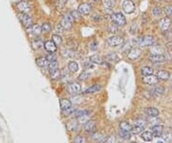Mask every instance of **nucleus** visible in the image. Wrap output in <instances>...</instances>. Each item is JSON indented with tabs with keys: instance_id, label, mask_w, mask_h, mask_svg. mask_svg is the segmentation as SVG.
Wrapping results in <instances>:
<instances>
[{
	"instance_id": "nucleus-34",
	"label": "nucleus",
	"mask_w": 172,
	"mask_h": 143,
	"mask_svg": "<svg viewBox=\"0 0 172 143\" xmlns=\"http://www.w3.org/2000/svg\"><path fill=\"white\" fill-rule=\"evenodd\" d=\"M104 5L106 8L112 9L116 5V0H104Z\"/></svg>"
},
{
	"instance_id": "nucleus-26",
	"label": "nucleus",
	"mask_w": 172,
	"mask_h": 143,
	"mask_svg": "<svg viewBox=\"0 0 172 143\" xmlns=\"http://www.w3.org/2000/svg\"><path fill=\"white\" fill-rule=\"evenodd\" d=\"M90 61H91V63L96 64H102V63H103V60L101 59V56H99V55L91 56V57H90Z\"/></svg>"
},
{
	"instance_id": "nucleus-32",
	"label": "nucleus",
	"mask_w": 172,
	"mask_h": 143,
	"mask_svg": "<svg viewBox=\"0 0 172 143\" xmlns=\"http://www.w3.org/2000/svg\"><path fill=\"white\" fill-rule=\"evenodd\" d=\"M52 40H53V42H54L56 45H59V44H61V42H62V38L60 37V35L56 34V35L53 36Z\"/></svg>"
},
{
	"instance_id": "nucleus-47",
	"label": "nucleus",
	"mask_w": 172,
	"mask_h": 143,
	"mask_svg": "<svg viewBox=\"0 0 172 143\" xmlns=\"http://www.w3.org/2000/svg\"><path fill=\"white\" fill-rule=\"evenodd\" d=\"M62 32H63V28L61 27V25H58L57 26V33H58V35L61 34Z\"/></svg>"
},
{
	"instance_id": "nucleus-17",
	"label": "nucleus",
	"mask_w": 172,
	"mask_h": 143,
	"mask_svg": "<svg viewBox=\"0 0 172 143\" xmlns=\"http://www.w3.org/2000/svg\"><path fill=\"white\" fill-rule=\"evenodd\" d=\"M149 60L152 63H164L165 61V57L162 54H153L149 57Z\"/></svg>"
},
{
	"instance_id": "nucleus-31",
	"label": "nucleus",
	"mask_w": 172,
	"mask_h": 143,
	"mask_svg": "<svg viewBox=\"0 0 172 143\" xmlns=\"http://www.w3.org/2000/svg\"><path fill=\"white\" fill-rule=\"evenodd\" d=\"M120 128H121V130L126 131V132H130V131H131V126H130V124L128 123V122H125V121H123V122H121V123L120 124Z\"/></svg>"
},
{
	"instance_id": "nucleus-4",
	"label": "nucleus",
	"mask_w": 172,
	"mask_h": 143,
	"mask_svg": "<svg viewBox=\"0 0 172 143\" xmlns=\"http://www.w3.org/2000/svg\"><path fill=\"white\" fill-rule=\"evenodd\" d=\"M112 20L118 26H124L126 24V18L121 13H114L112 14Z\"/></svg>"
},
{
	"instance_id": "nucleus-50",
	"label": "nucleus",
	"mask_w": 172,
	"mask_h": 143,
	"mask_svg": "<svg viewBox=\"0 0 172 143\" xmlns=\"http://www.w3.org/2000/svg\"><path fill=\"white\" fill-rule=\"evenodd\" d=\"M159 1H168V0H159Z\"/></svg>"
},
{
	"instance_id": "nucleus-35",
	"label": "nucleus",
	"mask_w": 172,
	"mask_h": 143,
	"mask_svg": "<svg viewBox=\"0 0 172 143\" xmlns=\"http://www.w3.org/2000/svg\"><path fill=\"white\" fill-rule=\"evenodd\" d=\"M49 69H50V72L53 70H55V69H57V68H58V63L57 61V60L56 61H51V63H49Z\"/></svg>"
},
{
	"instance_id": "nucleus-36",
	"label": "nucleus",
	"mask_w": 172,
	"mask_h": 143,
	"mask_svg": "<svg viewBox=\"0 0 172 143\" xmlns=\"http://www.w3.org/2000/svg\"><path fill=\"white\" fill-rule=\"evenodd\" d=\"M106 59L109 61H116L119 60L118 56L116 55V53H110L109 55L106 56Z\"/></svg>"
},
{
	"instance_id": "nucleus-48",
	"label": "nucleus",
	"mask_w": 172,
	"mask_h": 143,
	"mask_svg": "<svg viewBox=\"0 0 172 143\" xmlns=\"http://www.w3.org/2000/svg\"><path fill=\"white\" fill-rule=\"evenodd\" d=\"M110 32H112V33H115V32H117V29H116V27L115 26H111L110 27Z\"/></svg>"
},
{
	"instance_id": "nucleus-6",
	"label": "nucleus",
	"mask_w": 172,
	"mask_h": 143,
	"mask_svg": "<svg viewBox=\"0 0 172 143\" xmlns=\"http://www.w3.org/2000/svg\"><path fill=\"white\" fill-rule=\"evenodd\" d=\"M155 42V39L153 38L151 36H146V37H143V38L140 39L139 40V44L140 46H143V47H147V46H151L154 44Z\"/></svg>"
},
{
	"instance_id": "nucleus-38",
	"label": "nucleus",
	"mask_w": 172,
	"mask_h": 143,
	"mask_svg": "<svg viewBox=\"0 0 172 143\" xmlns=\"http://www.w3.org/2000/svg\"><path fill=\"white\" fill-rule=\"evenodd\" d=\"M41 31L42 33H49L50 31H51V25H50L49 23H43V25L41 26Z\"/></svg>"
},
{
	"instance_id": "nucleus-7",
	"label": "nucleus",
	"mask_w": 172,
	"mask_h": 143,
	"mask_svg": "<svg viewBox=\"0 0 172 143\" xmlns=\"http://www.w3.org/2000/svg\"><path fill=\"white\" fill-rule=\"evenodd\" d=\"M123 9L126 14H132L135 11V4L132 0H124L123 3Z\"/></svg>"
},
{
	"instance_id": "nucleus-2",
	"label": "nucleus",
	"mask_w": 172,
	"mask_h": 143,
	"mask_svg": "<svg viewBox=\"0 0 172 143\" xmlns=\"http://www.w3.org/2000/svg\"><path fill=\"white\" fill-rule=\"evenodd\" d=\"M74 21H75V18L73 15H72V14H67L63 18H62L60 25L64 30H70L71 28L73 27Z\"/></svg>"
},
{
	"instance_id": "nucleus-10",
	"label": "nucleus",
	"mask_w": 172,
	"mask_h": 143,
	"mask_svg": "<svg viewBox=\"0 0 172 143\" xmlns=\"http://www.w3.org/2000/svg\"><path fill=\"white\" fill-rule=\"evenodd\" d=\"M171 25V20L169 17H164L162 18L159 22V27L161 28V30L162 31H167L169 29V27Z\"/></svg>"
},
{
	"instance_id": "nucleus-44",
	"label": "nucleus",
	"mask_w": 172,
	"mask_h": 143,
	"mask_svg": "<svg viewBox=\"0 0 172 143\" xmlns=\"http://www.w3.org/2000/svg\"><path fill=\"white\" fill-rule=\"evenodd\" d=\"M104 143H115V137L114 136H108L104 140Z\"/></svg>"
},
{
	"instance_id": "nucleus-18",
	"label": "nucleus",
	"mask_w": 172,
	"mask_h": 143,
	"mask_svg": "<svg viewBox=\"0 0 172 143\" xmlns=\"http://www.w3.org/2000/svg\"><path fill=\"white\" fill-rule=\"evenodd\" d=\"M29 32L34 37H38V36H40V34L42 33L41 27H40L39 25H33L32 27L28 28V33Z\"/></svg>"
},
{
	"instance_id": "nucleus-15",
	"label": "nucleus",
	"mask_w": 172,
	"mask_h": 143,
	"mask_svg": "<svg viewBox=\"0 0 172 143\" xmlns=\"http://www.w3.org/2000/svg\"><path fill=\"white\" fill-rule=\"evenodd\" d=\"M162 132H164V127L162 125H155L151 128V133L153 136H156V137H160L162 135Z\"/></svg>"
},
{
	"instance_id": "nucleus-13",
	"label": "nucleus",
	"mask_w": 172,
	"mask_h": 143,
	"mask_svg": "<svg viewBox=\"0 0 172 143\" xmlns=\"http://www.w3.org/2000/svg\"><path fill=\"white\" fill-rule=\"evenodd\" d=\"M44 48L47 52L49 53H55L58 49V45H56L53 40H47L44 43Z\"/></svg>"
},
{
	"instance_id": "nucleus-46",
	"label": "nucleus",
	"mask_w": 172,
	"mask_h": 143,
	"mask_svg": "<svg viewBox=\"0 0 172 143\" xmlns=\"http://www.w3.org/2000/svg\"><path fill=\"white\" fill-rule=\"evenodd\" d=\"M164 140L167 142L172 141V133H167V135L164 136Z\"/></svg>"
},
{
	"instance_id": "nucleus-11",
	"label": "nucleus",
	"mask_w": 172,
	"mask_h": 143,
	"mask_svg": "<svg viewBox=\"0 0 172 143\" xmlns=\"http://www.w3.org/2000/svg\"><path fill=\"white\" fill-rule=\"evenodd\" d=\"M91 12V5L88 4V3H82V4L79 5V13L81 15H87L90 14Z\"/></svg>"
},
{
	"instance_id": "nucleus-12",
	"label": "nucleus",
	"mask_w": 172,
	"mask_h": 143,
	"mask_svg": "<svg viewBox=\"0 0 172 143\" xmlns=\"http://www.w3.org/2000/svg\"><path fill=\"white\" fill-rule=\"evenodd\" d=\"M158 82H159V79L157 78V76L153 75V74L145 76V78H143V83H145L146 85H149V86L156 85Z\"/></svg>"
},
{
	"instance_id": "nucleus-24",
	"label": "nucleus",
	"mask_w": 172,
	"mask_h": 143,
	"mask_svg": "<svg viewBox=\"0 0 172 143\" xmlns=\"http://www.w3.org/2000/svg\"><path fill=\"white\" fill-rule=\"evenodd\" d=\"M145 111H146V113H147L148 115L151 116V117H157L159 115V111L156 108L149 107V108H146Z\"/></svg>"
},
{
	"instance_id": "nucleus-21",
	"label": "nucleus",
	"mask_w": 172,
	"mask_h": 143,
	"mask_svg": "<svg viewBox=\"0 0 172 143\" xmlns=\"http://www.w3.org/2000/svg\"><path fill=\"white\" fill-rule=\"evenodd\" d=\"M43 46H44V42H43L41 39H36L32 41V47L34 50H38V49L42 48Z\"/></svg>"
},
{
	"instance_id": "nucleus-27",
	"label": "nucleus",
	"mask_w": 172,
	"mask_h": 143,
	"mask_svg": "<svg viewBox=\"0 0 172 143\" xmlns=\"http://www.w3.org/2000/svg\"><path fill=\"white\" fill-rule=\"evenodd\" d=\"M143 129H145L143 127L135 124V125H134L133 127H131V131H130V132L132 133H134V135H140V133L143 131Z\"/></svg>"
},
{
	"instance_id": "nucleus-30",
	"label": "nucleus",
	"mask_w": 172,
	"mask_h": 143,
	"mask_svg": "<svg viewBox=\"0 0 172 143\" xmlns=\"http://www.w3.org/2000/svg\"><path fill=\"white\" fill-rule=\"evenodd\" d=\"M59 78H60V71H59L58 68L51 71V79L52 80H58Z\"/></svg>"
},
{
	"instance_id": "nucleus-16",
	"label": "nucleus",
	"mask_w": 172,
	"mask_h": 143,
	"mask_svg": "<svg viewBox=\"0 0 172 143\" xmlns=\"http://www.w3.org/2000/svg\"><path fill=\"white\" fill-rule=\"evenodd\" d=\"M84 130L87 133H93L96 130V121L94 120H87L85 125H84Z\"/></svg>"
},
{
	"instance_id": "nucleus-28",
	"label": "nucleus",
	"mask_w": 172,
	"mask_h": 143,
	"mask_svg": "<svg viewBox=\"0 0 172 143\" xmlns=\"http://www.w3.org/2000/svg\"><path fill=\"white\" fill-rule=\"evenodd\" d=\"M164 88H162V86H156V88L153 89L152 94H154L155 96H161L164 94Z\"/></svg>"
},
{
	"instance_id": "nucleus-22",
	"label": "nucleus",
	"mask_w": 172,
	"mask_h": 143,
	"mask_svg": "<svg viewBox=\"0 0 172 143\" xmlns=\"http://www.w3.org/2000/svg\"><path fill=\"white\" fill-rule=\"evenodd\" d=\"M142 138L143 141L145 142H150L152 141L153 139V135L151 132H149V131H145V132H143L142 133Z\"/></svg>"
},
{
	"instance_id": "nucleus-1",
	"label": "nucleus",
	"mask_w": 172,
	"mask_h": 143,
	"mask_svg": "<svg viewBox=\"0 0 172 143\" xmlns=\"http://www.w3.org/2000/svg\"><path fill=\"white\" fill-rule=\"evenodd\" d=\"M59 106L61 108V111H63L64 114H70L73 113V106H72V102L68 99H60L59 100Z\"/></svg>"
},
{
	"instance_id": "nucleus-37",
	"label": "nucleus",
	"mask_w": 172,
	"mask_h": 143,
	"mask_svg": "<svg viewBox=\"0 0 172 143\" xmlns=\"http://www.w3.org/2000/svg\"><path fill=\"white\" fill-rule=\"evenodd\" d=\"M164 14L167 15V17H172V6H167V7L164 8Z\"/></svg>"
},
{
	"instance_id": "nucleus-45",
	"label": "nucleus",
	"mask_w": 172,
	"mask_h": 143,
	"mask_svg": "<svg viewBox=\"0 0 172 143\" xmlns=\"http://www.w3.org/2000/svg\"><path fill=\"white\" fill-rule=\"evenodd\" d=\"M90 49H91V50H93V51L97 50V49H98V43H97L96 41L92 42L91 44H90Z\"/></svg>"
},
{
	"instance_id": "nucleus-25",
	"label": "nucleus",
	"mask_w": 172,
	"mask_h": 143,
	"mask_svg": "<svg viewBox=\"0 0 172 143\" xmlns=\"http://www.w3.org/2000/svg\"><path fill=\"white\" fill-rule=\"evenodd\" d=\"M68 69L71 71V72H77V70H79V64H77V61H72L69 63L68 64Z\"/></svg>"
},
{
	"instance_id": "nucleus-43",
	"label": "nucleus",
	"mask_w": 172,
	"mask_h": 143,
	"mask_svg": "<svg viewBox=\"0 0 172 143\" xmlns=\"http://www.w3.org/2000/svg\"><path fill=\"white\" fill-rule=\"evenodd\" d=\"M46 59H47V60H48L49 63H51V61L57 60V58H56V56H55L54 54H53V53H51V54H49V55H47V56H46Z\"/></svg>"
},
{
	"instance_id": "nucleus-52",
	"label": "nucleus",
	"mask_w": 172,
	"mask_h": 143,
	"mask_svg": "<svg viewBox=\"0 0 172 143\" xmlns=\"http://www.w3.org/2000/svg\"><path fill=\"white\" fill-rule=\"evenodd\" d=\"M130 143H137V142H135V141H132V142H130Z\"/></svg>"
},
{
	"instance_id": "nucleus-20",
	"label": "nucleus",
	"mask_w": 172,
	"mask_h": 143,
	"mask_svg": "<svg viewBox=\"0 0 172 143\" xmlns=\"http://www.w3.org/2000/svg\"><path fill=\"white\" fill-rule=\"evenodd\" d=\"M101 89V86L98 85V84H96V85H93L90 86V88L85 89V90H84V93H85V94H91V93H96V92L99 91Z\"/></svg>"
},
{
	"instance_id": "nucleus-23",
	"label": "nucleus",
	"mask_w": 172,
	"mask_h": 143,
	"mask_svg": "<svg viewBox=\"0 0 172 143\" xmlns=\"http://www.w3.org/2000/svg\"><path fill=\"white\" fill-rule=\"evenodd\" d=\"M36 61V64L38 65V66H40V67H45V66H47V65L49 64V61L46 59V57L37 58Z\"/></svg>"
},
{
	"instance_id": "nucleus-42",
	"label": "nucleus",
	"mask_w": 172,
	"mask_h": 143,
	"mask_svg": "<svg viewBox=\"0 0 172 143\" xmlns=\"http://www.w3.org/2000/svg\"><path fill=\"white\" fill-rule=\"evenodd\" d=\"M85 114H89V111H77L74 113V115L76 117H79V116H81V115H85Z\"/></svg>"
},
{
	"instance_id": "nucleus-49",
	"label": "nucleus",
	"mask_w": 172,
	"mask_h": 143,
	"mask_svg": "<svg viewBox=\"0 0 172 143\" xmlns=\"http://www.w3.org/2000/svg\"><path fill=\"white\" fill-rule=\"evenodd\" d=\"M157 143H164V142H162V140H158V141H157Z\"/></svg>"
},
{
	"instance_id": "nucleus-41",
	"label": "nucleus",
	"mask_w": 172,
	"mask_h": 143,
	"mask_svg": "<svg viewBox=\"0 0 172 143\" xmlns=\"http://www.w3.org/2000/svg\"><path fill=\"white\" fill-rule=\"evenodd\" d=\"M89 77H90V73H89V72H86V71H83V72L79 75V79L80 81H85V80L88 79Z\"/></svg>"
},
{
	"instance_id": "nucleus-8",
	"label": "nucleus",
	"mask_w": 172,
	"mask_h": 143,
	"mask_svg": "<svg viewBox=\"0 0 172 143\" xmlns=\"http://www.w3.org/2000/svg\"><path fill=\"white\" fill-rule=\"evenodd\" d=\"M67 90L70 94H79V93L81 91V86L79 83H71L69 84L67 86Z\"/></svg>"
},
{
	"instance_id": "nucleus-9",
	"label": "nucleus",
	"mask_w": 172,
	"mask_h": 143,
	"mask_svg": "<svg viewBox=\"0 0 172 143\" xmlns=\"http://www.w3.org/2000/svg\"><path fill=\"white\" fill-rule=\"evenodd\" d=\"M16 8L20 13H23V14H27L31 11V5L27 1L18 2L16 4Z\"/></svg>"
},
{
	"instance_id": "nucleus-5",
	"label": "nucleus",
	"mask_w": 172,
	"mask_h": 143,
	"mask_svg": "<svg viewBox=\"0 0 172 143\" xmlns=\"http://www.w3.org/2000/svg\"><path fill=\"white\" fill-rule=\"evenodd\" d=\"M106 42L110 46H119L123 44L124 42V39L123 38H121V37L112 36V37H109V38L106 39Z\"/></svg>"
},
{
	"instance_id": "nucleus-40",
	"label": "nucleus",
	"mask_w": 172,
	"mask_h": 143,
	"mask_svg": "<svg viewBox=\"0 0 172 143\" xmlns=\"http://www.w3.org/2000/svg\"><path fill=\"white\" fill-rule=\"evenodd\" d=\"M152 13H153V15H155V17H160V15H162V9L160 7H154V8H153Z\"/></svg>"
},
{
	"instance_id": "nucleus-19",
	"label": "nucleus",
	"mask_w": 172,
	"mask_h": 143,
	"mask_svg": "<svg viewBox=\"0 0 172 143\" xmlns=\"http://www.w3.org/2000/svg\"><path fill=\"white\" fill-rule=\"evenodd\" d=\"M170 77V73L167 70H160L157 74V78L162 81H167Z\"/></svg>"
},
{
	"instance_id": "nucleus-33",
	"label": "nucleus",
	"mask_w": 172,
	"mask_h": 143,
	"mask_svg": "<svg viewBox=\"0 0 172 143\" xmlns=\"http://www.w3.org/2000/svg\"><path fill=\"white\" fill-rule=\"evenodd\" d=\"M119 135H120V136L121 138H123V139H128V138H130V132H126V131H123V130H121L120 131V133H119Z\"/></svg>"
},
{
	"instance_id": "nucleus-14",
	"label": "nucleus",
	"mask_w": 172,
	"mask_h": 143,
	"mask_svg": "<svg viewBox=\"0 0 172 143\" xmlns=\"http://www.w3.org/2000/svg\"><path fill=\"white\" fill-rule=\"evenodd\" d=\"M140 54H142L140 49L133 48V49H131L129 53H128V58H129L130 60H132V61H135V60H137V59H139Z\"/></svg>"
},
{
	"instance_id": "nucleus-39",
	"label": "nucleus",
	"mask_w": 172,
	"mask_h": 143,
	"mask_svg": "<svg viewBox=\"0 0 172 143\" xmlns=\"http://www.w3.org/2000/svg\"><path fill=\"white\" fill-rule=\"evenodd\" d=\"M74 143H86L85 137L82 135H77L76 137H75Z\"/></svg>"
},
{
	"instance_id": "nucleus-29",
	"label": "nucleus",
	"mask_w": 172,
	"mask_h": 143,
	"mask_svg": "<svg viewBox=\"0 0 172 143\" xmlns=\"http://www.w3.org/2000/svg\"><path fill=\"white\" fill-rule=\"evenodd\" d=\"M153 68L151 67H149V66H145V67H143V69H142V74L143 76H147V75H151V74H153Z\"/></svg>"
},
{
	"instance_id": "nucleus-51",
	"label": "nucleus",
	"mask_w": 172,
	"mask_h": 143,
	"mask_svg": "<svg viewBox=\"0 0 172 143\" xmlns=\"http://www.w3.org/2000/svg\"><path fill=\"white\" fill-rule=\"evenodd\" d=\"M94 1H95V2H99V0H94Z\"/></svg>"
},
{
	"instance_id": "nucleus-3",
	"label": "nucleus",
	"mask_w": 172,
	"mask_h": 143,
	"mask_svg": "<svg viewBox=\"0 0 172 143\" xmlns=\"http://www.w3.org/2000/svg\"><path fill=\"white\" fill-rule=\"evenodd\" d=\"M18 18H19L20 22L23 24L24 27L30 28V27H32L34 25L33 18L31 17L28 14H23V13L18 14Z\"/></svg>"
}]
</instances>
